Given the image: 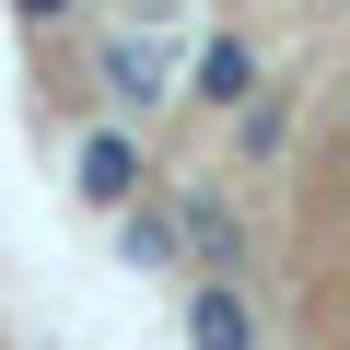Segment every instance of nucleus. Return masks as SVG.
<instances>
[{"label":"nucleus","instance_id":"7ed1b4c3","mask_svg":"<svg viewBox=\"0 0 350 350\" xmlns=\"http://www.w3.org/2000/svg\"><path fill=\"white\" fill-rule=\"evenodd\" d=\"M187 350H257V304L234 280H199L187 292Z\"/></svg>","mask_w":350,"mask_h":350},{"label":"nucleus","instance_id":"f03ea898","mask_svg":"<svg viewBox=\"0 0 350 350\" xmlns=\"http://www.w3.org/2000/svg\"><path fill=\"white\" fill-rule=\"evenodd\" d=\"M175 257H199L211 280H234V269H245V222H234L222 199H187V211H175Z\"/></svg>","mask_w":350,"mask_h":350},{"label":"nucleus","instance_id":"20e7f679","mask_svg":"<svg viewBox=\"0 0 350 350\" xmlns=\"http://www.w3.org/2000/svg\"><path fill=\"white\" fill-rule=\"evenodd\" d=\"M70 187H82L94 211L140 199V140H129V129H94V140H82V175H70Z\"/></svg>","mask_w":350,"mask_h":350},{"label":"nucleus","instance_id":"0eeeda50","mask_svg":"<svg viewBox=\"0 0 350 350\" xmlns=\"http://www.w3.org/2000/svg\"><path fill=\"white\" fill-rule=\"evenodd\" d=\"M12 12H24V24H70L82 0H12Z\"/></svg>","mask_w":350,"mask_h":350},{"label":"nucleus","instance_id":"f257e3e1","mask_svg":"<svg viewBox=\"0 0 350 350\" xmlns=\"http://www.w3.org/2000/svg\"><path fill=\"white\" fill-rule=\"evenodd\" d=\"M94 82H105L117 105H140V117H152V105L175 94V59H163L152 36H105V47H94Z\"/></svg>","mask_w":350,"mask_h":350},{"label":"nucleus","instance_id":"423d86ee","mask_svg":"<svg viewBox=\"0 0 350 350\" xmlns=\"http://www.w3.org/2000/svg\"><path fill=\"white\" fill-rule=\"evenodd\" d=\"M117 257H129V269H175V211L117 199Z\"/></svg>","mask_w":350,"mask_h":350},{"label":"nucleus","instance_id":"39448f33","mask_svg":"<svg viewBox=\"0 0 350 350\" xmlns=\"http://www.w3.org/2000/svg\"><path fill=\"white\" fill-rule=\"evenodd\" d=\"M187 94L234 117V105L257 94V47H245V36H211V47H199V70H187Z\"/></svg>","mask_w":350,"mask_h":350}]
</instances>
